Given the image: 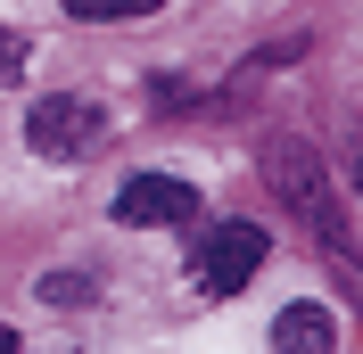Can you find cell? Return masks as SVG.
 I'll return each mask as SVG.
<instances>
[{"label":"cell","instance_id":"obj_3","mask_svg":"<svg viewBox=\"0 0 363 354\" xmlns=\"http://www.w3.org/2000/svg\"><path fill=\"white\" fill-rule=\"evenodd\" d=\"M264 256H272V239L256 231V222H215L206 247H199V297H240Z\"/></svg>","mask_w":363,"mask_h":354},{"label":"cell","instance_id":"obj_5","mask_svg":"<svg viewBox=\"0 0 363 354\" xmlns=\"http://www.w3.org/2000/svg\"><path fill=\"white\" fill-rule=\"evenodd\" d=\"M272 354H339V321L306 297V305H281L272 313Z\"/></svg>","mask_w":363,"mask_h":354},{"label":"cell","instance_id":"obj_6","mask_svg":"<svg viewBox=\"0 0 363 354\" xmlns=\"http://www.w3.org/2000/svg\"><path fill=\"white\" fill-rule=\"evenodd\" d=\"M42 297H50V305H91V280H83V272H50Z\"/></svg>","mask_w":363,"mask_h":354},{"label":"cell","instance_id":"obj_8","mask_svg":"<svg viewBox=\"0 0 363 354\" xmlns=\"http://www.w3.org/2000/svg\"><path fill=\"white\" fill-rule=\"evenodd\" d=\"M9 67H17V42H9V33H0V74H9Z\"/></svg>","mask_w":363,"mask_h":354},{"label":"cell","instance_id":"obj_7","mask_svg":"<svg viewBox=\"0 0 363 354\" xmlns=\"http://www.w3.org/2000/svg\"><path fill=\"white\" fill-rule=\"evenodd\" d=\"M67 17H124L116 0H67Z\"/></svg>","mask_w":363,"mask_h":354},{"label":"cell","instance_id":"obj_1","mask_svg":"<svg viewBox=\"0 0 363 354\" xmlns=\"http://www.w3.org/2000/svg\"><path fill=\"white\" fill-rule=\"evenodd\" d=\"M264 181H272V198L289 206V215H306L322 231V239L347 256V239H339V198H330V173H322V156H314V140H297V132H281V140H264Z\"/></svg>","mask_w":363,"mask_h":354},{"label":"cell","instance_id":"obj_9","mask_svg":"<svg viewBox=\"0 0 363 354\" xmlns=\"http://www.w3.org/2000/svg\"><path fill=\"white\" fill-rule=\"evenodd\" d=\"M0 354H25V346H17V330H0Z\"/></svg>","mask_w":363,"mask_h":354},{"label":"cell","instance_id":"obj_4","mask_svg":"<svg viewBox=\"0 0 363 354\" xmlns=\"http://www.w3.org/2000/svg\"><path fill=\"white\" fill-rule=\"evenodd\" d=\"M190 215H199V190L174 173H133L116 190V222H133V231H182Z\"/></svg>","mask_w":363,"mask_h":354},{"label":"cell","instance_id":"obj_2","mask_svg":"<svg viewBox=\"0 0 363 354\" xmlns=\"http://www.w3.org/2000/svg\"><path fill=\"white\" fill-rule=\"evenodd\" d=\"M25 140L42 156H58V165H74V156H91L108 140V108H99L91 91H50V99H33V115H25Z\"/></svg>","mask_w":363,"mask_h":354}]
</instances>
